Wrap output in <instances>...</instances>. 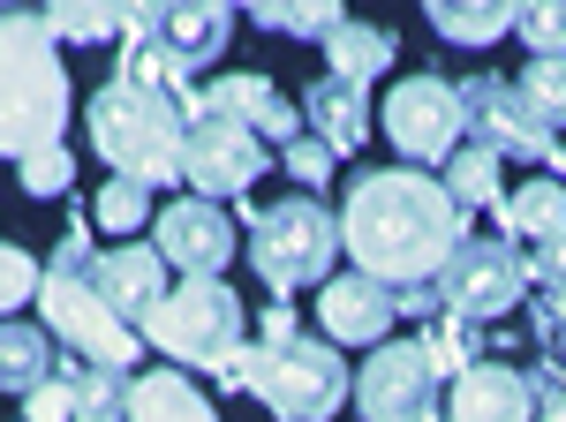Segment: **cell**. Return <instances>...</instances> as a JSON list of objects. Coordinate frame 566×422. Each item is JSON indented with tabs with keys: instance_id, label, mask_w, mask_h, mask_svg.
<instances>
[{
	"instance_id": "29",
	"label": "cell",
	"mask_w": 566,
	"mask_h": 422,
	"mask_svg": "<svg viewBox=\"0 0 566 422\" xmlns=\"http://www.w3.org/2000/svg\"><path fill=\"white\" fill-rule=\"evenodd\" d=\"M136 8H45V31H53V45H106V39H129Z\"/></svg>"
},
{
	"instance_id": "36",
	"label": "cell",
	"mask_w": 566,
	"mask_h": 422,
	"mask_svg": "<svg viewBox=\"0 0 566 422\" xmlns=\"http://www.w3.org/2000/svg\"><path fill=\"white\" fill-rule=\"evenodd\" d=\"M280 167H287V181H303V189H325V181H333V167H340V159H333V151H325V144H317V136H295V144H287V151H280Z\"/></svg>"
},
{
	"instance_id": "28",
	"label": "cell",
	"mask_w": 566,
	"mask_h": 422,
	"mask_svg": "<svg viewBox=\"0 0 566 422\" xmlns=\"http://www.w3.org/2000/svg\"><path fill=\"white\" fill-rule=\"evenodd\" d=\"M250 23L280 31V39H333L348 23V8H333V0H264V8H250Z\"/></svg>"
},
{
	"instance_id": "14",
	"label": "cell",
	"mask_w": 566,
	"mask_h": 422,
	"mask_svg": "<svg viewBox=\"0 0 566 422\" xmlns=\"http://www.w3.org/2000/svg\"><path fill=\"white\" fill-rule=\"evenodd\" d=\"M264 173V144L250 128L219 122V114H189V151H181V181L219 204V197H242L250 181Z\"/></svg>"
},
{
	"instance_id": "5",
	"label": "cell",
	"mask_w": 566,
	"mask_h": 422,
	"mask_svg": "<svg viewBox=\"0 0 566 422\" xmlns=\"http://www.w3.org/2000/svg\"><path fill=\"white\" fill-rule=\"evenodd\" d=\"M91 256H98V242H91L84 211H76L69 234H61V250H53V264H45V287H39L45 333L61 339V347H76V362L129 370L136 355H144V333H129V325L106 309V295L91 287Z\"/></svg>"
},
{
	"instance_id": "23",
	"label": "cell",
	"mask_w": 566,
	"mask_h": 422,
	"mask_svg": "<svg viewBox=\"0 0 566 422\" xmlns=\"http://www.w3.org/2000/svg\"><path fill=\"white\" fill-rule=\"evenodd\" d=\"M129 422H219V408L181 370H144L129 378Z\"/></svg>"
},
{
	"instance_id": "17",
	"label": "cell",
	"mask_w": 566,
	"mask_h": 422,
	"mask_svg": "<svg viewBox=\"0 0 566 422\" xmlns=\"http://www.w3.org/2000/svg\"><path fill=\"white\" fill-rule=\"evenodd\" d=\"M317 317H325L333 347H386V333L400 325V295L370 272H333L317 295Z\"/></svg>"
},
{
	"instance_id": "1",
	"label": "cell",
	"mask_w": 566,
	"mask_h": 422,
	"mask_svg": "<svg viewBox=\"0 0 566 422\" xmlns=\"http://www.w3.org/2000/svg\"><path fill=\"white\" fill-rule=\"evenodd\" d=\"M461 242H469V211L446 197L438 173L423 167L355 173L348 204H340V250L355 256V272L408 295V287H431Z\"/></svg>"
},
{
	"instance_id": "13",
	"label": "cell",
	"mask_w": 566,
	"mask_h": 422,
	"mask_svg": "<svg viewBox=\"0 0 566 422\" xmlns=\"http://www.w3.org/2000/svg\"><path fill=\"white\" fill-rule=\"evenodd\" d=\"M181 106L189 114H219V122H234V128H250L258 144H295L303 136V106H287L280 91H272V76H250V68H234V76H212V84H189L181 91Z\"/></svg>"
},
{
	"instance_id": "7",
	"label": "cell",
	"mask_w": 566,
	"mask_h": 422,
	"mask_svg": "<svg viewBox=\"0 0 566 422\" xmlns=\"http://www.w3.org/2000/svg\"><path fill=\"white\" fill-rule=\"evenodd\" d=\"M242 325H250V309L227 279H181L175 295L159 302V317L144 325V339L181 370H212L219 378L242 355Z\"/></svg>"
},
{
	"instance_id": "20",
	"label": "cell",
	"mask_w": 566,
	"mask_h": 422,
	"mask_svg": "<svg viewBox=\"0 0 566 422\" xmlns=\"http://www.w3.org/2000/svg\"><path fill=\"white\" fill-rule=\"evenodd\" d=\"M303 122H310V136H317L333 159H355V151L370 144V91L325 68V76L303 91Z\"/></svg>"
},
{
	"instance_id": "6",
	"label": "cell",
	"mask_w": 566,
	"mask_h": 422,
	"mask_svg": "<svg viewBox=\"0 0 566 422\" xmlns=\"http://www.w3.org/2000/svg\"><path fill=\"white\" fill-rule=\"evenodd\" d=\"M242 219H250V264H258V279L280 302L333 279L340 219L317 204V197H280V204H250L242 197Z\"/></svg>"
},
{
	"instance_id": "37",
	"label": "cell",
	"mask_w": 566,
	"mask_h": 422,
	"mask_svg": "<svg viewBox=\"0 0 566 422\" xmlns=\"http://www.w3.org/2000/svg\"><path fill=\"white\" fill-rule=\"evenodd\" d=\"M528 256V287H566V234H552V242H536V250H522Z\"/></svg>"
},
{
	"instance_id": "35",
	"label": "cell",
	"mask_w": 566,
	"mask_h": 422,
	"mask_svg": "<svg viewBox=\"0 0 566 422\" xmlns=\"http://www.w3.org/2000/svg\"><path fill=\"white\" fill-rule=\"evenodd\" d=\"M15 181H23V197H69V181H76V159H69V144H53V151H31V159L15 167Z\"/></svg>"
},
{
	"instance_id": "22",
	"label": "cell",
	"mask_w": 566,
	"mask_h": 422,
	"mask_svg": "<svg viewBox=\"0 0 566 422\" xmlns=\"http://www.w3.org/2000/svg\"><path fill=\"white\" fill-rule=\"evenodd\" d=\"M392 53H400L392 23H363V15H348V23L325 39V68L370 91V76H386V68H392Z\"/></svg>"
},
{
	"instance_id": "26",
	"label": "cell",
	"mask_w": 566,
	"mask_h": 422,
	"mask_svg": "<svg viewBox=\"0 0 566 422\" xmlns=\"http://www.w3.org/2000/svg\"><path fill=\"white\" fill-rule=\"evenodd\" d=\"M416 347H423L431 378H438V384H453L461 370H476V362H483V325H469V317H446V309H438L431 325L416 333Z\"/></svg>"
},
{
	"instance_id": "39",
	"label": "cell",
	"mask_w": 566,
	"mask_h": 422,
	"mask_svg": "<svg viewBox=\"0 0 566 422\" xmlns=\"http://www.w3.org/2000/svg\"><path fill=\"white\" fill-rule=\"evenodd\" d=\"M295 333H303L295 302H272V309H264V339H295Z\"/></svg>"
},
{
	"instance_id": "25",
	"label": "cell",
	"mask_w": 566,
	"mask_h": 422,
	"mask_svg": "<svg viewBox=\"0 0 566 422\" xmlns=\"http://www.w3.org/2000/svg\"><path fill=\"white\" fill-rule=\"evenodd\" d=\"M438 181H446V197H453L461 211H499V204H506V159L483 151V144H461V151L446 159Z\"/></svg>"
},
{
	"instance_id": "12",
	"label": "cell",
	"mask_w": 566,
	"mask_h": 422,
	"mask_svg": "<svg viewBox=\"0 0 566 422\" xmlns=\"http://www.w3.org/2000/svg\"><path fill=\"white\" fill-rule=\"evenodd\" d=\"M129 39L144 45V53H159L167 76L189 91V68H205V61L227 53V39H234V8H212V0H205V8H136Z\"/></svg>"
},
{
	"instance_id": "9",
	"label": "cell",
	"mask_w": 566,
	"mask_h": 422,
	"mask_svg": "<svg viewBox=\"0 0 566 422\" xmlns=\"http://www.w3.org/2000/svg\"><path fill=\"white\" fill-rule=\"evenodd\" d=\"M386 136L400 144L408 167H446L469 144V114H461V84L446 76H400L386 91Z\"/></svg>"
},
{
	"instance_id": "24",
	"label": "cell",
	"mask_w": 566,
	"mask_h": 422,
	"mask_svg": "<svg viewBox=\"0 0 566 422\" xmlns=\"http://www.w3.org/2000/svg\"><path fill=\"white\" fill-rule=\"evenodd\" d=\"M45 378H53V333L23 325V317H0V392L31 400Z\"/></svg>"
},
{
	"instance_id": "19",
	"label": "cell",
	"mask_w": 566,
	"mask_h": 422,
	"mask_svg": "<svg viewBox=\"0 0 566 422\" xmlns=\"http://www.w3.org/2000/svg\"><path fill=\"white\" fill-rule=\"evenodd\" d=\"M446 422H536L528 370L491 362V355H483L476 370H461V378L446 384Z\"/></svg>"
},
{
	"instance_id": "3",
	"label": "cell",
	"mask_w": 566,
	"mask_h": 422,
	"mask_svg": "<svg viewBox=\"0 0 566 422\" xmlns=\"http://www.w3.org/2000/svg\"><path fill=\"white\" fill-rule=\"evenodd\" d=\"M69 128V68L61 45L45 31V15L0 8V159H31L53 151Z\"/></svg>"
},
{
	"instance_id": "21",
	"label": "cell",
	"mask_w": 566,
	"mask_h": 422,
	"mask_svg": "<svg viewBox=\"0 0 566 422\" xmlns=\"http://www.w3.org/2000/svg\"><path fill=\"white\" fill-rule=\"evenodd\" d=\"M499 226H506V242H514V250H536V242L566 234V181H552V173L522 181V189L499 204Z\"/></svg>"
},
{
	"instance_id": "30",
	"label": "cell",
	"mask_w": 566,
	"mask_h": 422,
	"mask_svg": "<svg viewBox=\"0 0 566 422\" xmlns=\"http://www.w3.org/2000/svg\"><path fill=\"white\" fill-rule=\"evenodd\" d=\"M514 39L528 45V61H566V0H528V8H514Z\"/></svg>"
},
{
	"instance_id": "34",
	"label": "cell",
	"mask_w": 566,
	"mask_h": 422,
	"mask_svg": "<svg viewBox=\"0 0 566 422\" xmlns=\"http://www.w3.org/2000/svg\"><path fill=\"white\" fill-rule=\"evenodd\" d=\"M39 287H45V264L31 250H15V242H0V309L39 302Z\"/></svg>"
},
{
	"instance_id": "10",
	"label": "cell",
	"mask_w": 566,
	"mask_h": 422,
	"mask_svg": "<svg viewBox=\"0 0 566 422\" xmlns=\"http://www.w3.org/2000/svg\"><path fill=\"white\" fill-rule=\"evenodd\" d=\"M431 400H438V378L416 339L370 347V362L355 370V415L363 422H431L438 415Z\"/></svg>"
},
{
	"instance_id": "11",
	"label": "cell",
	"mask_w": 566,
	"mask_h": 422,
	"mask_svg": "<svg viewBox=\"0 0 566 422\" xmlns=\"http://www.w3.org/2000/svg\"><path fill=\"white\" fill-rule=\"evenodd\" d=\"M461 114H469V144L483 151H499V159H528V167H544L552 159V128L528 114L522 84H506V76H469L461 84Z\"/></svg>"
},
{
	"instance_id": "15",
	"label": "cell",
	"mask_w": 566,
	"mask_h": 422,
	"mask_svg": "<svg viewBox=\"0 0 566 422\" xmlns=\"http://www.w3.org/2000/svg\"><path fill=\"white\" fill-rule=\"evenodd\" d=\"M151 250L175 264L181 279H219L227 256H234V219L205 197H181V204H159L151 219Z\"/></svg>"
},
{
	"instance_id": "33",
	"label": "cell",
	"mask_w": 566,
	"mask_h": 422,
	"mask_svg": "<svg viewBox=\"0 0 566 422\" xmlns=\"http://www.w3.org/2000/svg\"><path fill=\"white\" fill-rule=\"evenodd\" d=\"M528 333H536V355H544L536 370L566 384V287H552V295L536 302V317H528Z\"/></svg>"
},
{
	"instance_id": "38",
	"label": "cell",
	"mask_w": 566,
	"mask_h": 422,
	"mask_svg": "<svg viewBox=\"0 0 566 422\" xmlns=\"http://www.w3.org/2000/svg\"><path fill=\"white\" fill-rule=\"evenodd\" d=\"M438 309H446V302H438V287H408V295H400V317H408V325H431Z\"/></svg>"
},
{
	"instance_id": "4",
	"label": "cell",
	"mask_w": 566,
	"mask_h": 422,
	"mask_svg": "<svg viewBox=\"0 0 566 422\" xmlns=\"http://www.w3.org/2000/svg\"><path fill=\"white\" fill-rule=\"evenodd\" d=\"M219 392H250V400H264L280 422H333L355 400V370L340 362L333 339L295 333V339H258V347H242V355L219 370Z\"/></svg>"
},
{
	"instance_id": "31",
	"label": "cell",
	"mask_w": 566,
	"mask_h": 422,
	"mask_svg": "<svg viewBox=\"0 0 566 422\" xmlns=\"http://www.w3.org/2000/svg\"><path fill=\"white\" fill-rule=\"evenodd\" d=\"M144 219H151V189L144 181H106L91 197V226H106V234H144Z\"/></svg>"
},
{
	"instance_id": "16",
	"label": "cell",
	"mask_w": 566,
	"mask_h": 422,
	"mask_svg": "<svg viewBox=\"0 0 566 422\" xmlns=\"http://www.w3.org/2000/svg\"><path fill=\"white\" fill-rule=\"evenodd\" d=\"M23 422H129V378L98 362H53V378L23 400Z\"/></svg>"
},
{
	"instance_id": "18",
	"label": "cell",
	"mask_w": 566,
	"mask_h": 422,
	"mask_svg": "<svg viewBox=\"0 0 566 422\" xmlns=\"http://www.w3.org/2000/svg\"><path fill=\"white\" fill-rule=\"evenodd\" d=\"M91 287L106 295V309L129 325V333H144L151 317H159V302L175 295L167 287V256L144 250V242H122V250H98L91 256Z\"/></svg>"
},
{
	"instance_id": "27",
	"label": "cell",
	"mask_w": 566,
	"mask_h": 422,
	"mask_svg": "<svg viewBox=\"0 0 566 422\" xmlns=\"http://www.w3.org/2000/svg\"><path fill=\"white\" fill-rule=\"evenodd\" d=\"M423 23L446 45H491L514 31V8H499V0H438V8H423Z\"/></svg>"
},
{
	"instance_id": "8",
	"label": "cell",
	"mask_w": 566,
	"mask_h": 422,
	"mask_svg": "<svg viewBox=\"0 0 566 422\" xmlns=\"http://www.w3.org/2000/svg\"><path fill=\"white\" fill-rule=\"evenodd\" d=\"M431 287H438V302H446V317L491 325V317H506V309L528 302V256L514 250L506 234H499V242H461Z\"/></svg>"
},
{
	"instance_id": "2",
	"label": "cell",
	"mask_w": 566,
	"mask_h": 422,
	"mask_svg": "<svg viewBox=\"0 0 566 422\" xmlns=\"http://www.w3.org/2000/svg\"><path fill=\"white\" fill-rule=\"evenodd\" d=\"M84 122H91V151L114 167V181H144V189L181 181V151H189V106H181V91L114 76V84L91 91Z\"/></svg>"
},
{
	"instance_id": "32",
	"label": "cell",
	"mask_w": 566,
	"mask_h": 422,
	"mask_svg": "<svg viewBox=\"0 0 566 422\" xmlns=\"http://www.w3.org/2000/svg\"><path fill=\"white\" fill-rule=\"evenodd\" d=\"M522 98H528V114L552 128V136H566V61H528L522 68Z\"/></svg>"
}]
</instances>
